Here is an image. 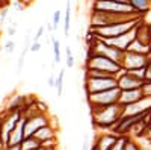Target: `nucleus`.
<instances>
[{"label":"nucleus","instance_id":"1","mask_svg":"<svg viewBox=\"0 0 151 150\" xmlns=\"http://www.w3.org/2000/svg\"><path fill=\"white\" fill-rule=\"evenodd\" d=\"M91 109H92L94 126H97L98 129H112L122 117V112H124V106L119 103L91 108Z\"/></svg>","mask_w":151,"mask_h":150},{"label":"nucleus","instance_id":"26","mask_svg":"<svg viewBox=\"0 0 151 150\" xmlns=\"http://www.w3.org/2000/svg\"><path fill=\"white\" fill-rule=\"evenodd\" d=\"M124 150H141V146L137 144L132 136L129 135V138H127V141H125V146H124Z\"/></svg>","mask_w":151,"mask_h":150},{"label":"nucleus","instance_id":"11","mask_svg":"<svg viewBox=\"0 0 151 150\" xmlns=\"http://www.w3.org/2000/svg\"><path fill=\"white\" fill-rule=\"evenodd\" d=\"M134 38H136V28H134V29H132L130 32H125V33H122V35L116 36V38H112V40H103V41H106L107 44H110V46H113V47L119 49L121 52H125V50L129 49L130 43H132Z\"/></svg>","mask_w":151,"mask_h":150},{"label":"nucleus","instance_id":"25","mask_svg":"<svg viewBox=\"0 0 151 150\" xmlns=\"http://www.w3.org/2000/svg\"><path fill=\"white\" fill-rule=\"evenodd\" d=\"M52 44H53L55 62H56V64H59V62H60V43H59V40H56V38H53V36H52Z\"/></svg>","mask_w":151,"mask_h":150},{"label":"nucleus","instance_id":"34","mask_svg":"<svg viewBox=\"0 0 151 150\" xmlns=\"http://www.w3.org/2000/svg\"><path fill=\"white\" fill-rule=\"evenodd\" d=\"M8 9L5 8V9H2V11H0V23H3L5 20H6V17H8Z\"/></svg>","mask_w":151,"mask_h":150},{"label":"nucleus","instance_id":"10","mask_svg":"<svg viewBox=\"0 0 151 150\" xmlns=\"http://www.w3.org/2000/svg\"><path fill=\"white\" fill-rule=\"evenodd\" d=\"M50 124V118L47 114H38V115H33L30 118H26V128H24V132H26V136H33V133L41 129L42 126H47Z\"/></svg>","mask_w":151,"mask_h":150},{"label":"nucleus","instance_id":"4","mask_svg":"<svg viewBox=\"0 0 151 150\" xmlns=\"http://www.w3.org/2000/svg\"><path fill=\"white\" fill-rule=\"evenodd\" d=\"M121 68L122 67L118 62L112 61L106 56H101V55H95V53H88L86 61H85V70H101V71H107L116 76Z\"/></svg>","mask_w":151,"mask_h":150},{"label":"nucleus","instance_id":"9","mask_svg":"<svg viewBox=\"0 0 151 150\" xmlns=\"http://www.w3.org/2000/svg\"><path fill=\"white\" fill-rule=\"evenodd\" d=\"M151 112V97H142L137 102L124 106L122 115H147Z\"/></svg>","mask_w":151,"mask_h":150},{"label":"nucleus","instance_id":"40","mask_svg":"<svg viewBox=\"0 0 151 150\" xmlns=\"http://www.w3.org/2000/svg\"><path fill=\"white\" fill-rule=\"evenodd\" d=\"M112 2H122V3H127V0H112Z\"/></svg>","mask_w":151,"mask_h":150},{"label":"nucleus","instance_id":"23","mask_svg":"<svg viewBox=\"0 0 151 150\" xmlns=\"http://www.w3.org/2000/svg\"><path fill=\"white\" fill-rule=\"evenodd\" d=\"M70 20H71V3L68 2L65 8V17H64V33L65 35H68L70 32Z\"/></svg>","mask_w":151,"mask_h":150},{"label":"nucleus","instance_id":"6","mask_svg":"<svg viewBox=\"0 0 151 150\" xmlns=\"http://www.w3.org/2000/svg\"><path fill=\"white\" fill-rule=\"evenodd\" d=\"M119 94H121V90L116 86V88H112V90L86 94V97H88V103H89L91 108H98V106H107V105L118 103Z\"/></svg>","mask_w":151,"mask_h":150},{"label":"nucleus","instance_id":"30","mask_svg":"<svg viewBox=\"0 0 151 150\" xmlns=\"http://www.w3.org/2000/svg\"><path fill=\"white\" fill-rule=\"evenodd\" d=\"M60 18H62V14L59 11H55V14H53V20H52V24H53V28L55 30L59 28V23H60Z\"/></svg>","mask_w":151,"mask_h":150},{"label":"nucleus","instance_id":"7","mask_svg":"<svg viewBox=\"0 0 151 150\" xmlns=\"http://www.w3.org/2000/svg\"><path fill=\"white\" fill-rule=\"evenodd\" d=\"M116 86H118L116 76H109V78H88V76H85V91H86V94L112 90V88H116Z\"/></svg>","mask_w":151,"mask_h":150},{"label":"nucleus","instance_id":"17","mask_svg":"<svg viewBox=\"0 0 151 150\" xmlns=\"http://www.w3.org/2000/svg\"><path fill=\"white\" fill-rule=\"evenodd\" d=\"M33 136L40 143H42L45 140H52V138H56V129L52 126V124H47V126H42L41 129H38L33 133Z\"/></svg>","mask_w":151,"mask_h":150},{"label":"nucleus","instance_id":"33","mask_svg":"<svg viewBox=\"0 0 151 150\" xmlns=\"http://www.w3.org/2000/svg\"><path fill=\"white\" fill-rule=\"evenodd\" d=\"M42 35H44V26H41L40 29L36 30V33H35V36H33V38H32V41H40Z\"/></svg>","mask_w":151,"mask_h":150},{"label":"nucleus","instance_id":"38","mask_svg":"<svg viewBox=\"0 0 151 150\" xmlns=\"http://www.w3.org/2000/svg\"><path fill=\"white\" fill-rule=\"evenodd\" d=\"M3 150H21L20 146H6Z\"/></svg>","mask_w":151,"mask_h":150},{"label":"nucleus","instance_id":"35","mask_svg":"<svg viewBox=\"0 0 151 150\" xmlns=\"http://www.w3.org/2000/svg\"><path fill=\"white\" fill-rule=\"evenodd\" d=\"M47 83H48V86H50V88H53V86H55V83H56V78H55V74H52V76L48 78Z\"/></svg>","mask_w":151,"mask_h":150},{"label":"nucleus","instance_id":"12","mask_svg":"<svg viewBox=\"0 0 151 150\" xmlns=\"http://www.w3.org/2000/svg\"><path fill=\"white\" fill-rule=\"evenodd\" d=\"M118 135H115L113 132H106V133H100L97 136V140L94 141V144L91 146V150H110L113 143L116 141Z\"/></svg>","mask_w":151,"mask_h":150},{"label":"nucleus","instance_id":"32","mask_svg":"<svg viewBox=\"0 0 151 150\" xmlns=\"http://www.w3.org/2000/svg\"><path fill=\"white\" fill-rule=\"evenodd\" d=\"M30 52L32 53H36V52H40V50H41V41H32L30 43Z\"/></svg>","mask_w":151,"mask_h":150},{"label":"nucleus","instance_id":"13","mask_svg":"<svg viewBox=\"0 0 151 150\" xmlns=\"http://www.w3.org/2000/svg\"><path fill=\"white\" fill-rule=\"evenodd\" d=\"M24 128H26V118L21 115V118L18 120V123L15 124V128L12 129V132H11V135H9L8 146H20V144L23 143V140L26 138Z\"/></svg>","mask_w":151,"mask_h":150},{"label":"nucleus","instance_id":"19","mask_svg":"<svg viewBox=\"0 0 151 150\" xmlns=\"http://www.w3.org/2000/svg\"><path fill=\"white\" fill-rule=\"evenodd\" d=\"M127 3L133 6V9H136L141 14H147L151 9V0H127Z\"/></svg>","mask_w":151,"mask_h":150},{"label":"nucleus","instance_id":"18","mask_svg":"<svg viewBox=\"0 0 151 150\" xmlns=\"http://www.w3.org/2000/svg\"><path fill=\"white\" fill-rule=\"evenodd\" d=\"M129 52H134V53H144V55H150L151 56V47L150 46H147V44H144V43H141L139 40H133L132 43H130V46H129Z\"/></svg>","mask_w":151,"mask_h":150},{"label":"nucleus","instance_id":"27","mask_svg":"<svg viewBox=\"0 0 151 150\" xmlns=\"http://www.w3.org/2000/svg\"><path fill=\"white\" fill-rule=\"evenodd\" d=\"M141 91L145 97H151V80H144L142 86H141Z\"/></svg>","mask_w":151,"mask_h":150},{"label":"nucleus","instance_id":"8","mask_svg":"<svg viewBox=\"0 0 151 150\" xmlns=\"http://www.w3.org/2000/svg\"><path fill=\"white\" fill-rule=\"evenodd\" d=\"M151 56L150 55H144V53H134V52H129L125 50L122 59H121V67L125 70H133V68H141V67H147L150 62Z\"/></svg>","mask_w":151,"mask_h":150},{"label":"nucleus","instance_id":"39","mask_svg":"<svg viewBox=\"0 0 151 150\" xmlns=\"http://www.w3.org/2000/svg\"><path fill=\"white\" fill-rule=\"evenodd\" d=\"M38 150H58V147H52V149H48V147H40Z\"/></svg>","mask_w":151,"mask_h":150},{"label":"nucleus","instance_id":"22","mask_svg":"<svg viewBox=\"0 0 151 150\" xmlns=\"http://www.w3.org/2000/svg\"><path fill=\"white\" fill-rule=\"evenodd\" d=\"M127 73L130 76L139 79V80H145L147 79V67H141V68H133V70H127Z\"/></svg>","mask_w":151,"mask_h":150},{"label":"nucleus","instance_id":"28","mask_svg":"<svg viewBox=\"0 0 151 150\" xmlns=\"http://www.w3.org/2000/svg\"><path fill=\"white\" fill-rule=\"evenodd\" d=\"M67 67L68 68H73L74 67V55H73V50L70 47H67Z\"/></svg>","mask_w":151,"mask_h":150},{"label":"nucleus","instance_id":"31","mask_svg":"<svg viewBox=\"0 0 151 150\" xmlns=\"http://www.w3.org/2000/svg\"><path fill=\"white\" fill-rule=\"evenodd\" d=\"M41 147H48V149H52V147H58V138H52V140H45L41 143Z\"/></svg>","mask_w":151,"mask_h":150},{"label":"nucleus","instance_id":"15","mask_svg":"<svg viewBox=\"0 0 151 150\" xmlns=\"http://www.w3.org/2000/svg\"><path fill=\"white\" fill-rule=\"evenodd\" d=\"M144 94L141 91V88H136V90H122L121 94H119V99H118V103L122 105V106H127L130 103H134L137 102L139 99H142Z\"/></svg>","mask_w":151,"mask_h":150},{"label":"nucleus","instance_id":"29","mask_svg":"<svg viewBox=\"0 0 151 150\" xmlns=\"http://www.w3.org/2000/svg\"><path fill=\"white\" fill-rule=\"evenodd\" d=\"M3 49H5V52L8 55H12V53H14V50H15V41H12V40L6 41V44L3 46Z\"/></svg>","mask_w":151,"mask_h":150},{"label":"nucleus","instance_id":"16","mask_svg":"<svg viewBox=\"0 0 151 150\" xmlns=\"http://www.w3.org/2000/svg\"><path fill=\"white\" fill-rule=\"evenodd\" d=\"M136 40L151 47V24L144 23L142 20L136 26Z\"/></svg>","mask_w":151,"mask_h":150},{"label":"nucleus","instance_id":"2","mask_svg":"<svg viewBox=\"0 0 151 150\" xmlns=\"http://www.w3.org/2000/svg\"><path fill=\"white\" fill-rule=\"evenodd\" d=\"M142 18H133V20H125V21H116V23H110L106 26H100V28H91V33L98 40H112L116 36L130 32L137 26Z\"/></svg>","mask_w":151,"mask_h":150},{"label":"nucleus","instance_id":"24","mask_svg":"<svg viewBox=\"0 0 151 150\" xmlns=\"http://www.w3.org/2000/svg\"><path fill=\"white\" fill-rule=\"evenodd\" d=\"M127 138H129V135H118L116 141L113 143V146H112L110 150H124V146H125Z\"/></svg>","mask_w":151,"mask_h":150},{"label":"nucleus","instance_id":"37","mask_svg":"<svg viewBox=\"0 0 151 150\" xmlns=\"http://www.w3.org/2000/svg\"><path fill=\"white\" fill-rule=\"evenodd\" d=\"M145 80H151V59H150L148 65H147V79Z\"/></svg>","mask_w":151,"mask_h":150},{"label":"nucleus","instance_id":"14","mask_svg":"<svg viewBox=\"0 0 151 150\" xmlns=\"http://www.w3.org/2000/svg\"><path fill=\"white\" fill-rule=\"evenodd\" d=\"M116 79H118V88L121 91L122 90H136V88H141L142 82H144V80H139V79L130 76L129 73L121 74V76H118Z\"/></svg>","mask_w":151,"mask_h":150},{"label":"nucleus","instance_id":"5","mask_svg":"<svg viewBox=\"0 0 151 150\" xmlns=\"http://www.w3.org/2000/svg\"><path fill=\"white\" fill-rule=\"evenodd\" d=\"M91 35H92V33H91ZM88 53H95V55L106 56V58H109V59H112V61L118 62V64H121V59H122V55H124V52H121L119 49L107 44V43L103 41V40H98V38H95V36H94V40H92L91 44H89Z\"/></svg>","mask_w":151,"mask_h":150},{"label":"nucleus","instance_id":"20","mask_svg":"<svg viewBox=\"0 0 151 150\" xmlns=\"http://www.w3.org/2000/svg\"><path fill=\"white\" fill-rule=\"evenodd\" d=\"M20 147H21V150H38L41 147V143L35 136H26L23 140V143L20 144Z\"/></svg>","mask_w":151,"mask_h":150},{"label":"nucleus","instance_id":"36","mask_svg":"<svg viewBox=\"0 0 151 150\" xmlns=\"http://www.w3.org/2000/svg\"><path fill=\"white\" fill-rule=\"evenodd\" d=\"M15 32H17V24H12V26L8 29V35L12 36V35H15Z\"/></svg>","mask_w":151,"mask_h":150},{"label":"nucleus","instance_id":"21","mask_svg":"<svg viewBox=\"0 0 151 150\" xmlns=\"http://www.w3.org/2000/svg\"><path fill=\"white\" fill-rule=\"evenodd\" d=\"M64 78H65V70L62 68L58 74V78H56V83H55V88L58 91V97L62 96V93H64Z\"/></svg>","mask_w":151,"mask_h":150},{"label":"nucleus","instance_id":"3","mask_svg":"<svg viewBox=\"0 0 151 150\" xmlns=\"http://www.w3.org/2000/svg\"><path fill=\"white\" fill-rule=\"evenodd\" d=\"M92 11L95 12H106V14L113 15H134V17H142L141 12L133 9L132 5L122 3V2H112V0H94Z\"/></svg>","mask_w":151,"mask_h":150}]
</instances>
